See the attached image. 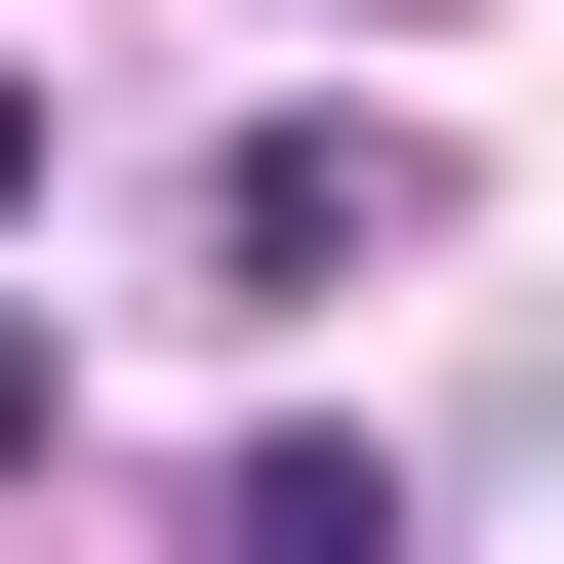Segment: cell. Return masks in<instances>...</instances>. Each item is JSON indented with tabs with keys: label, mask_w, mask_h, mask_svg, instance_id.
I'll return each instance as SVG.
<instances>
[{
	"label": "cell",
	"mask_w": 564,
	"mask_h": 564,
	"mask_svg": "<svg viewBox=\"0 0 564 564\" xmlns=\"http://www.w3.org/2000/svg\"><path fill=\"white\" fill-rule=\"evenodd\" d=\"M403 242V162H364V121H282V162H202V282H364Z\"/></svg>",
	"instance_id": "cell-1"
},
{
	"label": "cell",
	"mask_w": 564,
	"mask_h": 564,
	"mask_svg": "<svg viewBox=\"0 0 564 564\" xmlns=\"http://www.w3.org/2000/svg\"><path fill=\"white\" fill-rule=\"evenodd\" d=\"M202 564H403V484H364V444H242V484H202Z\"/></svg>",
	"instance_id": "cell-2"
},
{
	"label": "cell",
	"mask_w": 564,
	"mask_h": 564,
	"mask_svg": "<svg viewBox=\"0 0 564 564\" xmlns=\"http://www.w3.org/2000/svg\"><path fill=\"white\" fill-rule=\"evenodd\" d=\"M0 484H41V323H0Z\"/></svg>",
	"instance_id": "cell-3"
},
{
	"label": "cell",
	"mask_w": 564,
	"mask_h": 564,
	"mask_svg": "<svg viewBox=\"0 0 564 564\" xmlns=\"http://www.w3.org/2000/svg\"><path fill=\"white\" fill-rule=\"evenodd\" d=\"M0 242H41V82H0Z\"/></svg>",
	"instance_id": "cell-4"
}]
</instances>
